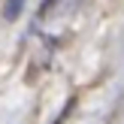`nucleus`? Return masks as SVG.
<instances>
[{
  "label": "nucleus",
  "mask_w": 124,
  "mask_h": 124,
  "mask_svg": "<svg viewBox=\"0 0 124 124\" xmlns=\"http://www.w3.org/2000/svg\"><path fill=\"white\" fill-rule=\"evenodd\" d=\"M21 3H24V0H6V6H3V15L9 18V21H12V18H18V12H21Z\"/></svg>",
  "instance_id": "f257e3e1"
}]
</instances>
